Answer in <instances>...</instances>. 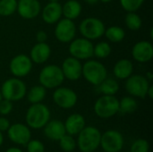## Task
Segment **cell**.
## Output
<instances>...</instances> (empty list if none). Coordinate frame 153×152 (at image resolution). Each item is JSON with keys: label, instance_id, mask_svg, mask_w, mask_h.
Listing matches in <instances>:
<instances>
[{"label": "cell", "instance_id": "cell-1", "mask_svg": "<svg viewBox=\"0 0 153 152\" xmlns=\"http://www.w3.org/2000/svg\"><path fill=\"white\" fill-rule=\"evenodd\" d=\"M50 119L48 108L42 103L32 104L26 113V123L32 129L43 128Z\"/></svg>", "mask_w": 153, "mask_h": 152}, {"label": "cell", "instance_id": "cell-2", "mask_svg": "<svg viewBox=\"0 0 153 152\" xmlns=\"http://www.w3.org/2000/svg\"><path fill=\"white\" fill-rule=\"evenodd\" d=\"M100 132L93 126L84 127L78 133L77 144L82 152H93L100 144Z\"/></svg>", "mask_w": 153, "mask_h": 152}, {"label": "cell", "instance_id": "cell-3", "mask_svg": "<svg viewBox=\"0 0 153 152\" xmlns=\"http://www.w3.org/2000/svg\"><path fill=\"white\" fill-rule=\"evenodd\" d=\"M82 75L92 85L98 86L108 76L107 68L103 64L96 60H89L82 65Z\"/></svg>", "mask_w": 153, "mask_h": 152}, {"label": "cell", "instance_id": "cell-4", "mask_svg": "<svg viewBox=\"0 0 153 152\" xmlns=\"http://www.w3.org/2000/svg\"><path fill=\"white\" fill-rule=\"evenodd\" d=\"M25 83L17 77L7 79L1 87V94L3 99L10 101H18L26 95Z\"/></svg>", "mask_w": 153, "mask_h": 152}, {"label": "cell", "instance_id": "cell-5", "mask_svg": "<svg viewBox=\"0 0 153 152\" xmlns=\"http://www.w3.org/2000/svg\"><path fill=\"white\" fill-rule=\"evenodd\" d=\"M65 76L61 67L56 65H48L39 73V80L40 85L46 89H54L59 87L64 82Z\"/></svg>", "mask_w": 153, "mask_h": 152}, {"label": "cell", "instance_id": "cell-6", "mask_svg": "<svg viewBox=\"0 0 153 152\" xmlns=\"http://www.w3.org/2000/svg\"><path fill=\"white\" fill-rule=\"evenodd\" d=\"M119 110V100L113 95H103L94 105V112L100 118H110Z\"/></svg>", "mask_w": 153, "mask_h": 152}, {"label": "cell", "instance_id": "cell-7", "mask_svg": "<svg viewBox=\"0 0 153 152\" xmlns=\"http://www.w3.org/2000/svg\"><path fill=\"white\" fill-rule=\"evenodd\" d=\"M79 30L83 38L92 40L102 37L106 28L101 20L95 17H88L82 21Z\"/></svg>", "mask_w": 153, "mask_h": 152}, {"label": "cell", "instance_id": "cell-8", "mask_svg": "<svg viewBox=\"0 0 153 152\" xmlns=\"http://www.w3.org/2000/svg\"><path fill=\"white\" fill-rule=\"evenodd\" d=\"M93 44L85 38L73 39L69 46L71 56L79 60H86L93 56Z\"/></svg>", "mask_w": 153, "mask_h": 152}, {"label": "cell", "instance_id": "cell-9", "mask_svg": "<svg viewBox=\"0 0 153 152\" xmlns=\"http://www.w3.org/2000/svg\"><path fill=\"white\" fill-rule=\"evenodd\" d=\"M150 86L148 79L139 74L129 76L126 82V90L127 92L134 97L141 99L147 96V91Z\"/></svg>", "mask_w": 153, "mask_h": 152}, {"label": "cell", "instance_id": "cell-10", "mask_svg": "<svg viewBox=\"0 0 153 152\" xmlns=\"http://www.w3.org/2000/svg\"><path fill=\"white\" fill-rule=\"evenodd\" d=\"M100 145L106 152H119L124 146V137L116 130H108L101 134Z\"/></svg>", "mask_w": 153, "mask_h": 152}, {"label": "cell", "instance_id": "cell-11", "mask_svg": "<svg viewBox=\"0 0 153 152\" xmlns=\"http://www.w3.org/2000/svg\"><path fill=\"white\" fill-rule=\"evenodd\" d=\"M77 94L69 88L57 87L53 93V100L61 108L69 109L77 103Z\"/></svg>", "mask_w": 153, "mask_h": 152}, {"label": "cell", "instance_id": "cell-12", "mask_svg": "<svg viewBox=\"0 0 153 152\" xmlns=\"http://www.w3.org/2000/svg\"><path fill=\"white\" fill-rule=\"evenodd\" d=\"M76 27L73 20L62 19L59 20L55 28V36L57 40L63 43L71 42L75 36Z\"/></svg>", "mask_w": 153, "mask_h": 152}, {"label": "cell", "instance_id": "cell-13", "mask_svg": "<svg viewBox=\"0 0 153 152\" xmlns=\"http://www.w3.org/2000/svg\"><path fill=\"white\" fill-rule=\"evenodd\" d=\"M10 71L17 78L28 75L32 69V61L26 55H17L10 62Z\"/></svg>", "mask_w": 153, "mask_h": 152}, {"label": "cell", "instance_id": "cell-14", "mask_svg": "<svg viewBox=\"0 0 153 152\" xmlns=\"http://www.w3.org/2000/svg\"><path fill=\"white\" fill-rule=\"evenodd\" d=\"M7 134L9 139L18 145H26L31 138L29 127L22 124H14L10 125L7 130Z\"/></svg>", "mask_w": 153, "mask_h": 152}, {"label": "cell", "instance_id": "cell-15", "mask_svg": "<svg viewBox=\"0 0 153 152\" xmlns=\"http://www.w3.org/2000/svg\"><path fill=\"white\" fill-rule=\"evenodd\" d=\"M16 10L21 17L30 20L39 15L41 11V5L38 0H19Z\"/></svg>", "mask_w": 153, "mask_h": 152}, {"label": "cell", "instance_id": "cell-16", "mask_svg": "<svg viewBox=\"0 0 153 152\" xmlns=\"http://www.w3.org/2000/svg\"><path fill=\"white\" fill-rule=\"evenodd\" d=\"M61 69L65 78L69 81H77L82 76V65L79 59L73 56L67 57L64 60Z\"/></svg>", "mask_w": 153, "mask_h": 152}, {"label": "cell", "instance_id": "cell-17", "mask_svg": "<svg viewBox=\"0 0 153 152\" xmlns=\"http://www.w3.org/2000/svg\"><path fill=\"white\" fill-rule=\"evenodd\" d=\"M132 56L139 63H146L152 59L153 46L152 44L146 40L137 42L132 49Z\"/></svg>", "mask_w": 153, "mask_h": 152}, {"label": "cell", "instance_id": "cell-18", "mask_svg": "<svg viewBox=\"0 0 153 152\" xmlns=\"http://www.w3.org/2000/svg\"><path fill=\"white\" fill-rule=\"evenodd\" d=\"M62 15V5L58 2H49L42 9V19L48 24L57 22Z\"/></svg>", "mask_w": 153, "mask_h": 152}, {"label": "cell", "instance_id": "cell-19", "mask_svg": "<svg viewBox=\"0 0 153 152\" xmlns=\"http://www.w3.org/2000/svg\"><path fill=\"white\" fill-rule=\"evenodd\" d=\"M44 133L46 137L53 141H59L65 133V125L58 120L48 121L44 126Z\"/></svg>", "mask_w": 153, "mask_h": 152}, {"label": "cell", "instance_id": "cell-20", "mask_svg": "<svg viewBox=\"0 0 153 152\" xmlns=\"http://www.w3.org/2000/svg\"><path fill=\"white\" fill-rule=\"evenodd\" d=\"M51 54V49L50 47L46 43H37L34 45L30 50V58L31 59L32 62L36 64H43L45 63L50 56Z\"/></svg>", "mask_w": 153, "mask_h": 152}, {"label": "cell", "instance_id": "cell-21", "mask_svg": "<svg viewBox=\"0 0 153 152\" xmlns=\"http://www.w3.org/2000/svg\"><path fill=\"white\" fill-rule=\"evenodd\" d=\"M64 125L68 134L76 135L85 127V120L82 115L73 114L67 117Z\"/></svg>", "mask_w": 153, "mask_h": 152}, {"label": "cell", "instance_id": "cell-22", "mask_svg": "<svg viewBox=\"0 0 153 152\" xmlns=\"http://www.w3.org/2000/svg\"><path fill=\"white\" fill-rule=\"evenodd\" d=\"M133 70H134V65L130 60L121 59L117 61V64L115 65L113 73L116 78L120 80H125L132 75Z\"/></svg>", "mask_w": 153, "mask_h": 152}, {"label": "cell", "instance_id": "cell-23", "mask_svg": "<svg viewBox=\"0 0 153 152\" xmlns=\"http://www.w3.org/2000/svg\"><path fill=\"white\" fill-rule=\"evenodd\" d=\"M82 13V5L76 0H68L62 6V13L65 18L74 20L79 17Z\"/></svg>", "mask_w": 153, "mask_h": 152}, {"label": "cell", "instance_id": "cell-24", "mask_svg": "<svg viewBox=\"0 0 153 152\" xmlns=\"http://www.w3.org/2000/svg\"><path fill=\"white\" fill-rule=\"evenodd\" d=\"M99 90L104 95H115L119 90V84L117 80L113 78H106L101 83L98 85Z\"/></svg>", "mask_w": 153, "mask_h": 152}, {"label": "cell", "instance_id": "cell-25", "mask_svg": "<svg viewBox=\"0 0 153 152\" xmlns=\"http://www.w3.org/2000/svg\"><path fill=\"white\" fill-rule=\"evenodd\" d=\"M46 97V88L42 85L33 86L27 94L28 101L31 104L40 103Z\"/></svg>", "mask_w": 153, "mask_h": 152}, {"label": "cell", "instance_id": "cell-26", "mask_svg": "<svg viewBox=\"0 0 153 152\" xmlns=\"http://www.w3.org/2000/svg\"><path fill=\"white\" fill-rule=\"evenodd\" d=\"M104 34L106 35L107 39L114 43H117L122 41L125 39L126 32L123 28L119 26H111L105 30Z\"/></svg>", "mask_w": 153, "mask_h": 152}, {"label": "cell", "instance_id": "cell-27", "mask_svg": "<svg viewBox=\"0 0 153 152\" xmlns=\"http://www.w3.org/2000/svg\"><path fill=\"white\" fill-rule=\"evenodd\" d=\"M138 108L137 101L132 97H124L119 101V110L123 114H132Z\"/></svg>", "mask_w": 153, "mask_h": 152}, {"label": "cell", "instance_id": "cell-28", "mask_svg": "<svg viewBox=\"0 0 153 152\" xmlns=\"http://www.w3.org/2000/svg\"><path fill=\"white\" fill-rule=\"evenodd\" d=\"M127 28L131 30H138L141 29L143 22L141 17L135 12H128L125 19Z\"/></svg>", "mask_w": 153, "mask_h": 152}, {"label": "cell", "instance_id": "cell-29", "mask_svg": "<svg viewBox=\"0 0 153 152\" xmlns=\"http://www.w3.org/2000/svg\"><path fill=\"white\" fill-rule=\"evenodd\" d=\"M17 9L16 0H0V15L10 16Z\"/></svg>", "mask_w": 153, "mask_h": 152}, {"label": "cell", "instance_id": "cell-30", "mask_svg": "<svg viewBox=\"0 0 153 152\" xmlns=\"http://www.w3.org/2000/svg\"><path fill=\"white\" fill-rule=\"evenodd\" d=\"M111 53V47L108 42L102 41L93 47V56L99 58H106Z\"/></svg>", "mask_w": 153, "mask_h": 152}, {"label": "cell", "instance_id": "cell-31", "mask_svg": "<svg viewBox=\"0 0 153 152\" xmlns=\"http://www.w3.org/2000/svg\"><path fill=\"white\" fill-rule=\"evenodd\" d=\"M59 146L60 148L65 152L73 151L75 149L76 142L74 139L73 138V135L70 134H65L60 140H59Z\"/></svg>", "mask_w": 153, "mask_h": 152}, {"label": "cell", "instance_id": "cell-32", "mask_svg": "<svg viewBox=\"0 0 153 152\" xmlns=\"http://www.w3.org/2000/svg\"><path fill=\"white\" fill-rule=\"evenodd\" d=\"M143 2L144 0H120V4L126 12H136Z\"/></svg>", "mask_w": 153, "mask_h": 152}, {"label": "cell", "instance_id": "cell-33", "mask_svg": "<svg viewBox=\"0 0 153 152\" xmlns=\"http://www.w3.org/2000/svg\"><path fill=\"white\" fill-rule=\"evenodd\" d=\"M150 144L144 139L136 140L131 147V152H149Z\"/></svg>", "mask_w": 153, "mask_h": 152}, {"label": "cell", "instance_id": "cell-34", "mask_svg": "<svg viewBox=\"0 0 153 152\" xmlns=\"http://www.w3.org/2000/svg\"><path fill=\"white\" fill-rule=\"evenodd\" d=\"M26 145L28 152H45L44 144L38 140H30Z\"/></svg>", "mask_w": 153, "mask_h": 152}, {"label": "cell", "instance_id": "cell-35", "mask_svg": "<svg viewBox=\"0 0 153 152\" xmlns=\"http://www.w3.org/2000/svg\"><path fill=\"white\" fill-rule=\"evenodd\" d=\"M13 110V103L10 100L3 99L0 101V114L3 116H6L10 114Z\"/></svg>", "mask_w": 153, "mask_h": 152}, {"label": "cell", "instance_id": "cell-36", "mask_svg": "<svg viewBox=\"0 0 153 152\" xmlns=\"http://www.w3.org/2000/svg\"><path fill=\"white\" fill-rule=\"evenodd\" d=\"M10 127V122L5 117H0V131L4 132L7 131Z\"/></svg>", "mask_w": 153, "mask_h": 152}, {"label": "cell", "instance_id": "cell-37", "mask_svg": "<svg viewBox=\"0 0 153 152\" xmlns=\"http://www.w3.org/2000/svg\"><path fill=\"white\" fill-rule=\"evenodd\" d=\"M48 39V35L44 30H39L36 34V39L39 43H42V42H46Z\"/></svg>", "mask_w": 153, "mask_h": 152}, {"label": "cell", "instance_id": "cell-38", "mask_svg": "<svg viewBox=\"0 0 153 152\" xmlns=\"http://www.w3.org/2000/svg\"><path fill=\"white\" fill-rule=\"evenodd\" d=\"M147 95L150 97V99H152L153 98V87L152 86H150L149 89H148V91H147Z\"/></svg>", "mask_w": 153, "mask_h": 152}, {"label": "cell", "instance_id": "cell-39", "mask_svg": "<svg viewBox=\"0 0 153 152\" xmlns=\"http://www.w3.org/2000/svg\"><path fill=\"white\" fill-rule=\"evenodd\" d=\"M5 152H22V151H21L18 148H10V149H8Z\"/></svg>", "mask_w": 153, "mask_h": 152}, {"label": "cell", "instance_id": "cell-40", "mask_svg": "<svg viewBox=\"0 0 153 152\" xmlns=\"http://www.w3.org/2000/svg\"><path fill=\"white\" fill-rule=\"evenodd\" d=\"M84 1L89 4H95L99 2V0H84Z\"/></svg>", "mask_w": 153, "mask_h": 152}, {"label": "cell", "instance_id": "cell-41", "mask_svg": "<svg viewBox=\"0 0 153 152\" xmlns=\"http://www.w3.org/2000/svg\"><path fill=\"white\" fill-rule=\"evenodd\" d=\"M3 142H4V136H3V133H2V132L0 131V146L3 144Z\"/></svg>", "mask_w": 153, "mask_h": 152}, {"label": "cell", "instance_id": "cell-42", "mask_svg": "<svg viewBox=\"0 0 153 152\" xmlns=\"http://www.w3.org/2000/svg\"><path fill=\"white\" fill-rule=\"evenodd\" d=\"M148 80H152V73L151 72H148L147 73V77H146Z\"/></svg>", "mask_w": 153, "mask_h": 152}, {"label": "cell", "instance_id": "cell-43", "mask_svg": "<svg viewBox=\"0 0 153 152\" xmlns=\"http://www.w3.org/2000/svg\"><path fill=\"white\" fill-rule=\"evenodd\" d=\"M99 1H101L102 3H109V2H111L113 0H99Z\"/></svg>", "mask_w": 153, "mask_h": 152}, {"label": "cell", "instance_id": "cell-44", "mask_svg": "<svg viewBox=\"0 0 153 152\" xmlns=\"http://www.w3.org/2000/svg\"><path fill=\"white\" fill-rule=\"evenodd\" d=\"M49 2H58V0H48Z\"/></svg>", "mask_w": 153, "mask_h": 152}, {"label": "cell", "instance_id": "cell-45", "mask_svg": "<svg viewBox=\"0 0 153 152\" xmlns=\"http://www.w3.org/2000/svg\"><path fill=\"white\" fill-rule=\"evenodd\" d=\"M3 99V97H2V94H1V91H0V101Z\"/></svg>", "mask_w": 153, "mask_h": 152}]
</instances>
